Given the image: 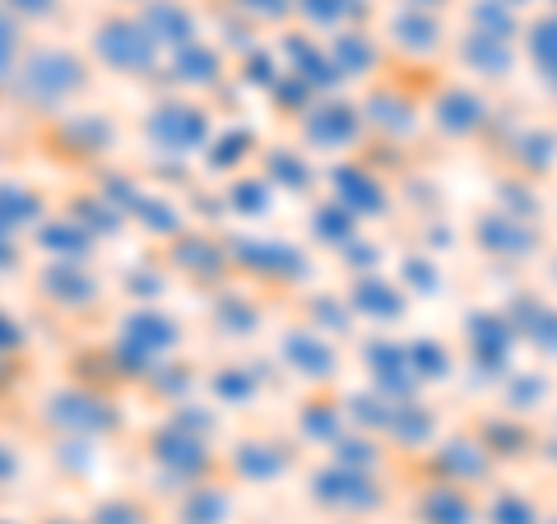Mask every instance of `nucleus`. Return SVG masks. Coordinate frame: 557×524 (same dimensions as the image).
<instances>
[{
    "label": "nucleus",
    "mask_w": 557,
    "mask_h": 524,
    "mask_svg": "<svg viewBox=\"0 0 557 524\" xmlns=\"http://www.w3.org/2000/svg\"><path fill=\"white\" fill-rule=\"evenodd\" d=\"M321 501L339 506V511H368V506H376V492L368 487V478H362V474H354V469H339V474H330L321 483Z\"/></svg>",
    "instance_id": "3"
},
{
    "label": "nucleus",
    "mask_w": 557,
    "mask_h": 524,
    "mask_svg": "<svg viewBox=\"0 0 557 524\" xmlns=\"http://www.w3.org/2000/svg\"><path fill=\"white\" fill-rule=\"evenodd\" d=\"M534 65L544 70V75L557 84V20H548V24H539V33H534Z\"/></svg>",
    "instance_id": "5"
},
{
    "label": "nucleus",
    "mask_w": 557,
    "mask_h": 524,
    "mask_svg": "<svg viewBox=\"0 0 557 524\" xmlns=\"http://www.w3.org/2000/svg\"><path fill=\"white\" fill-rule=\"evenodd\" d=\"M233 515V501L219 492V487H196V492L186 497L177 524H228Z\"/></svg>",
    "instance_id": "4"
},
{
    "label": "nucleus",
    "mask_w": 557,
    "mask_h": 524,
    "mask_svg": "<svg viewBox=\"0 0 557 524\" xmlns=\"http://www.w3.org/2000/svg\"><path fill=\"white\" fill-rule=\"evenodd\" d=\"M483 511L465 497L460 483H442L423 497V524H479Z\"/></svg>",
    "instance_id": "2"
},
{
    "label": "nucleus",
    "mask_w": 557,
    "mask_h": 524,
    "mask_svg": "<svg viewBox=\"0 0 557 524\" xmlns=\"http://www.w3.org/2000/svg\"><path fill=\"white\" fill-rule=\"evenodd\" d=\"M20 79H24V89L33 98H42V102H65L70 93L79 89V79H84V70L79 61H70L65 51H57V57H33L24 70H20Z\"/></svg>",
    "instance_id": "1"
},
{
    "label": "nucleus",
    "mask_w": 557,
    "mask_h": 524,
    "mask_svg": "<svg viewBox=\"0 0 557 524\" xmlns=\"http://www.w3.org/2000/svg\"><path fill=\"white\" fill-rule=\"evenodd\" d=\"M47 524H84V520H70V515H61V520H47ZM94 524V520H89Z\"/></svg>",
    "instance_id": "6"
}]
</instances>
